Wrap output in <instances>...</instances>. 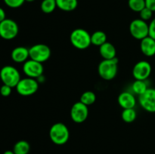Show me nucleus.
I'll use <instances>...</instances> for the list:
<instances>
[{
	"instance_id": "nucleus-1",
	"label": "nucleus",
	"mask_w": 155,
	"mask_h": 154,
	"mask_svg": "<svg viewBox=\"0 0 155 154\" xmlns=\"http://www.w3.org/2000/svg\"><path fill=\"white\" fill-rule=\"evenodd\" d=\"M70 41L74 47L80 50H84L91 45V35L89 32L82 28L73 30L70 36Z\"/></svg>"
},
{
	"instance_id": "nucleus-2",
	"label": "nucleus",
	"mask_w": 155,
	"mask_h": 154,
	"mask_svg": "<svg viewBox=\"0 0 155 154\" xmlns=\"http://www.w3.org/2000/svg\"><path fill=\"white\" fill-rule=\"evenodd\" d=\"M49 137L54 144H65L68 141L70 137V132L68 128L61 122L54 123L50 128Z\"/></svg>"
},
{
	"instance_id": "nucleus-3",
	"label": "nucleus",
	"mask_w": 155,
	"mask_h": 154,
	"mask_svg": "<svg viewBox=\"0 0 155 154\" xmlns=\"http://www.w3.org/2000/svg\"><path fill=\"white\" fill-rule=\"evenodd\" d=\"M118 60L117 57L111 60H103L99 63L98 72L100 77L104 80H111L116 77L118 70Z\"/></svg>"
},
{
	"instance_id": "nucleus-4",
	"label": "nucleus",
	"mask_w": 155,
	"mask_h": 154,
	"mask_svg": "<svg viewBox=\"0 0 155 154\" xmlns=\"http://www.w3.org/2000/svg\"><path fill=\"white\" fill-rule=\"evenodd\" d=\"M0 79L3 84L11 86L12 88L16 87L21 79L19 71L15 66L6 65L3 66L0 70Z\"/></svg>"
},
{
	"instance_id": "nucleus-5",
	"label": "nucleus",
	"mask_w": 155,
	"mask_h": 154,
	"mask_svg": "<svg viewBox=\"0 0 155 154\" xmlns=\"http://www.w3.org/2000/svg\"><path fill=\"white\" fill-rule=\"evenodd\" d=\"M15 88L20 95L27 97L34 95L37 91L39 89V83L36 79L27 77L21 79Z\"/></svg>"
},
{
	"instance_id": "nucleus-6",
	"label": "nucleus",
	"mask_w": 155,
	"mask_h": 154,
	"mask_svg": "<svg viewBox=\"0 0 155 154\" xmlns=\"http://www.w3.org/2000/svg\"><path fill=\"white\" fill-rule=\"evenodd\" d=\"M30 59L44 63L49 59L51 56V49L45 44H36L29 48Z\"/></svg>"
},
{
	"instance_id": "nucleus-7",
	"label": "nucleus",
	"mask_w": 155,
	"mask_h": 154,
	"mask_svg": "<svg viewBox=\"0 0 155 154\" xmlns=\"http://www.w3.org/2000/svg\"><path fill=\"white\" fill-rule=\"evenodd\" d=\"M19 27L18 24L12 19H5L0 23V37L5 40L13 39L18 36Z\"/></svg>"
},
{
	"instance_id": "nucleus-8",
	"label": "nucleus",
	"mask_w": 155,
	"mask_h": 154,
	"mask_svg": "<svg viewBox=\"0 0 155 154\" xmlns=\"http://www.w3.org/2000/svg\"><path fill=\"white\" fill-rule=\"evenodd\" d=\"M130 33L136 39L142 40L148 36L149 27L146 21L142 19H135L130 24Z\"/></svg>"
},
{
	"instance_id": "nucleus-9",
	"label": "nucleus",
	"mask_w": 155,
	"mask_h": 154,
	"mask_svg": "<svg viewBox=\"0 0 155 154\" xmlns=\"http://www.w3.org/2000/svg\"><path fill=\"white\" fill-rule=\"evenodd\" d=\"M23 71L27 77L36 79L42 75L44 68L42 63L30 59L24 63Z\"/></svg>"
},
{
	"instance_id": "nucleus-10",
	"label": "nucleus",
	"mask_w": 155,
	"mask_h": 154,
	"mask_svg": "<svg viewBox=\"0 0 155 154\" xmlns=\"http://www.w3.org/2000/svg\"><path fill=\"white\" fill-rule=\"evenodd\" d=\"M141 107L149 113H155V88H148L145 93L139 96Z\"/></svg>"
},
{
	"instance_id": "nucleus-11",
	"label": "nucleus",
	"mask_w": 155,
	"mask_h": 154,
	"mask_svg": "<svg viewBox=\"0 0 155 154\" xmlns=\"http://www.w3.org/2000/svg\"><path fill=\"white\" fill-rule=\"evenodd\" d=\"M89 116L88 106L85 105L80 101L76 102L71 110V117L76 123H83L86 120Z\"/></svg>"
},
{
	"instance_id": "nucleus-12",
	"label": "nucleus",
	"mask_w": 155,
	"mask_h": 154,
	"mask_svg": "<svg viewBox=\"0 0 155 154\" xmlns=\"http://www.w3.org/2000/svg\"><path fill=\"white\" fill-rule=\"evenodd\" d=\"M151 66L149 62L141 60L136 63L133 68V75L135 79L146 80L151 73Z\"/></svg>"
},
{
	"instance_id": "nucleus-13",
	"label": "nucleus",
	"mask_w": 155,
	"mask_h": 154,
	"mask_svg": "<svg viewBox=\"0 0 155 154\" xmlns=\"http://www.w3.org/2000/svg\"><path fill=\"white\" fill-rule=\"evenodd\" d=\"M117 102L123 109H130L134 108L136 104V100L132 93L124 91L118 96Z\"/></svg>"
},
{
	"instance_id": "nucleus-14",
	"label": "nucleus",
	"mask_w": 155,
	"mask_h": 154,
	"mask_svg": "<svg viewBox=\"0 0 155 154\" xmlns=\"http://www.w3.org/2000/svg\"><path fill=\"white\" fill-rule=\"evenodd\" d=\"M11 57L12 60L16 63H24L30 57L29 48L24 46L16 47L12 50Z\"/></svg>"
},
{
	"instance_id": "nucleus-15",
	"label": "nucleus",
	"mask_w": 155,
	"mask_h": 154,
	"mask_svg": "<svg viewBox=\"0 0 155 154\" xmlns=\"http://www.w3.org/2000/svg\"><path fill=\"white\" fill-rule=\"evenodd\" d=\"M141 51L147 57H152L155 54V40L149 36L142 39L140 42Z\"/></svg>"
},
{
	"instance_id": "nucleus-16",
	"label": "nucleus",
	"mask_w": 155,
	"mask_h": 154,
	"mask_svg": "<svg viewBox=\"0 0 155 154\" xmlns=\"http://www.w3.org/2000/svg\"><path fill=\"white\" fill-rule=\"evenodd\" d=\"M99 53L104 60H111L116 57L117 51L113 44L106 42L99 47Z\"/></svg>"
},
{
	"instance_id": "nucleus-17",
	"label": "nucleus",
	"mask_w": 155,
	"mask_h": 154,
	"mask_svg": "<svg viewBox=\"0 0 155 154\" xmlns=\"http://www.w3.org/2000/svg\"><path fill=\"white\" fill-rule=\"evenodd\" d=\"M57 7L64 11H72L78 5L77 0H56Z\"/></svg>"
},
{
	"instance_id": "nucleus-18",
	"label": "nucleus",
	"mask_w": 155,
	"mask_h": 154,
	"mask_svg": "<svg viewBox=\"0 0 155 154\" xmlns=\"http://www.w3.org/2000/svg\"><path fill=\"white\" fill-rule=\"evenodd\" d=\"M107 42V35L101 30L95 31L91 35V42L92 45L100 47Z\"/></svg>"
},
{
	"instance_id": "nucleus-19",
	"label": "nucleus",
	"mask_w": 155,
	"mask_h": 154,
	"mask_svg": "<svg viewBox=\"0 0 155 154\" xmlns=\"http://www.w3.org/2000/svg\"><path fill=\"white\" fill-rule=\"evenodd\" d=\"M30 150V145L26 140H19L14 145L13 151L15 154H28Z\"/></svg>"
},
{
	"instance_id": "nucleus-20",
	"label": "nucleus",
	"mask_w": 155,
	"mask_h": 154,
	"mask_svg": "<svg viewBox=\"0 0 155 154\" xmlns=\"http://www.w3.org/2000/svg\"><path fill=\"white\" fill-rule=\"evenodd\" d=\"M148 85H147L145 80H135L134 82L132 85V89L134 94L137 95H141L146 91L148 89Z\"/></svg>"
},
{
	"instance_id": "nucleus-21",
	"label": "nucleus",
	"mask_w": 155,
	"mask_h": 154,
	"mask_svg": "<svg viewBox=\"0 0 155 154\" xmlns=\"http://www.w3.org/2000/svg\"><path fill=\"white\" fill-rule=\"evenodd\" d=\"M96 101V95L93 91H86L82 94L80 97V102L84 104L85 105L89 106L93 104Z\"/></svg>"
},
{
	"instance_id": "nucleus-22",
	"label": "nucleus",
	"mask_w": 155,
	"mask_h": 154,
	"mask_svg": "<svg viewBox=\"0 0 155 154\" xmlns=\"http://www.w3.org/2000/svg\"><path fill=\"white\" fill-rule=\"evenodd\" d=\"M136 116H137V114L134 108L124 109L121 114L122 119L127 123H131L134 122L136 119Z\"/></svg>"
},
{
	"instance_id": "nucleus-23",
	"label": "nucleus",
	"mask_w": 155,
	"mask_h": 154,
	"mask_svg": "<svg viewBox=\"0 0 155 154\" xmlns=\"http://www.w3.org/2000/svg\"><path fill=\"white\" fill-rule=\"evenodd\" d=\"M41 10L45 14H50L57 8L56 0H43L41 3Z\"/></svg>"
},
{
	"instance_id": "nucleus-24",
	"label": "nucleus",
	"mask_w": 155,
	"mask_h": 154,
	"mask_svg": "<svg viewBox=\"0 0 155 154\" xmlns=\"http://www.w3.org/2000/svg\"><path fill=\"white\" fill-rule=\"evenodd\" d=\"M128 5L132 11L139 13L146 7L145 0H129Z\"/></svg>"
},
{
	"instance_id": "nucleus-25",
	"label": "nucleus",
	"mask_w": 155,
	"mask_h": 154,
	"mask_svg": "<svg viewBox=\"0 0 155 154\" xmlns=\"http://www.w3.org/2000/svg\"><path fill=\"white\" fill-rule=\"evenodd\" d=\"M139 14H140V19L147 21L152 18L153 11L151 9L145 7V8H143L139 12Z\"/></svg>"
},
{
	"instance_id": "nucleus-26",
	"label": "nucleus",
	"mask_w": 155,
	"mask_h": 154,
	"mask_svg": "<svg viewBox=\"0 0 155 154\" xmlns=\"http://www.w3.org/2000/svg\"><path fill=\"white\" fill-rule=\"evenodd\" d=\"M25 0H4L5 4L12 8H17L22 5Z\"/></svg>"
},
{
	"instance_id": "nucleus-27",
	"label": "nucleus",
	"mask_w": 155,
	"mask_h": 154,
	"mask_svg": "<svg viewBox=\"0 0 155 154\" xmlns=\"http://www.w3.org/2000/svg\"><path fill=\"white\" fill-rule=\"evenodd\" d=\"M12 88L7 85L3 84L0 88V95L2 97H8L12 94Z\"/></svg>"
},
{
	"instance_id": "nucleus-28",
	"label": "nucleus",
	"mask_w": 155,
	"mask_h": 154,
	"mask_svg": "<svg viewBox=\"0 0 155 154\" xmlns=\"http://www.w3.org/2000/svg\"><path fill=\"white\" fill-rule=\"evenodd\" d=\"M148 27H149L148 36L155 40V18H154V19L151 21V23L148 24Z\"/></svg>"
},
{
	"instance_id": "nucleus-29",
	"label": "nucleus",
	"mask_w": 155,
	"mask_h": 154,
	"mask_svg": "<svg viewBox=\"0 0 155 154\" xmlns=\"http://www.w3.org/2000/svg\"><path fill=\"white\" fill-rule=\"evenodd\" d=\"M145 5L153 12L155 11V0H145Z\"/></svg>"
},
{
	"instance_id": "nucleus-30",
	"label": "nucleus",
	"mask_w": 155,
	"mask_h": 154,
	"mask_svg": "<svg viewBox=\"0 0 155 154\" xmlns=\"http://www.w3.org/2000/svg\"><path fill=\"white\" fill-rule=\"evenodd\" d=\"M6 14H5V12L4 9L2 8L1 7H0V23L2 22V21H4L5 19H6Z\"/></svg>"
},
{
	"instance_id": "nucleus-31",
	"label": "nucleus",
	"mask_w": 155,
	"mask_h": 154,
	"mask_svg": "<svg viewBox=\"0 0 155 154\" xmlns=\"http://www.w3.org/2000/svg\"><path fill=\"white\" fill-rule=\"evenodd\" d=\"M3 154H15V153L14 152L13 150H6L5 151Z\"/></svg>"
},
{
	"instance_id": "nucleus-32",
	"label": "nucleus",
	"mask_w": 155,
	"mask_h": 154,
	"mask_svg": "<svg viewBox=\"0 0 155 154\" xmlns=\"http://www.w3.org/2000/svg\"><path fill=\"white\" fill-rule=\"evenodd\" d=\"M35 0H25V2H34Z\"/></svg>"
}]
</instances>
